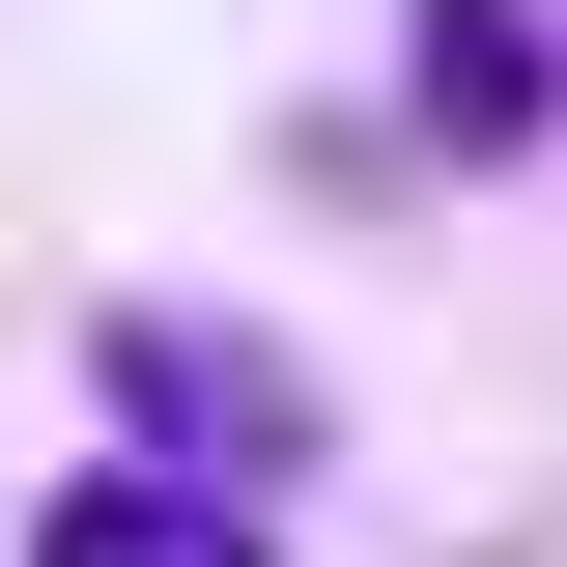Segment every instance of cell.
Segmentation results:
<instances>
[{"label":"cell","mask_w":567,"mask_h":567,"mask_svg":"<svg viewBox=\"0 0 567 567\" xmlns=\"http://www.w3.org/2000/svg\"><path fill=\"white\" fill-rule=\"evenodd\" d=\"M114 425L171 454V483H312V341H256V312H114Z\"/></svg>","instance_id":"1"},{"label":"cell","mask_w":567,"mask_h":567,"mask_svg":"<svg viewBox=\"0 0 567 567\" xmlns=\"http://www.w3.org/2000/svg\"><path fill=\"white\" fill-rule=\"evenodd\" d=\"M29 567H284L256 483H171V454H85L58 511H29Z\"/></svg>","instance_id":"2"},{"label":"cell","mask_w":567,"mask_h":567,"mask_svg":"<svg viewBox=\"0 0 567 567\" xmlns=\"http://www.w3.org/2000/svg\"><path fill=\"white\" fill-rule=\"evenodd\" d=\"M425 142H539V29L511 0H425Z\"/></svg>","instance_id":"3"}]
</instances>
